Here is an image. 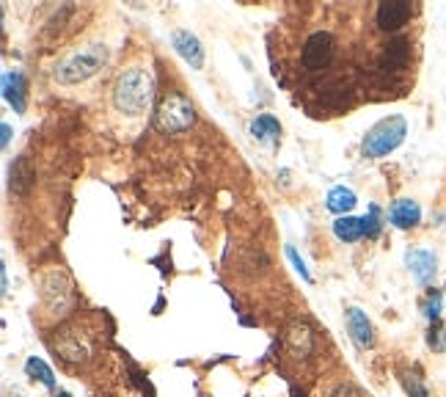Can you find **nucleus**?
Wrapping results in <instances>:
<instances>
[{"label":"nucleus","instance_id":"nucleus-1","mask_svg":"<svg viewBox=\"0 0 446 397\" xmlns=\"http://www.w3.org/2000/svg\"><path fill=\"white\" fill-rule=\"evenodd\" d=\"M416 3L289 6L270 36L276 80L309 116L405 97L416 80Z\"/></svg>","mask_w":446,"mask_h":397},{"label":"nucleus","instance_id":"nucleus-2","mask_svg":"<svg viewBox=\"0 0 446 397\" xmlns=\"http://www.w3.org/2000/svg\"><path fill=\"white\" fill-rule=\"evenodd\" d=\"M113 99H116V108L122 113H129V116L144 113L149 108V99H152V75L141 66L125 69L119 83H116Z\"/></svg>","mask_w":446,"mask_h":397},{"label":"nucleus","instance_id":"nucleus-3","mask_svg":"<svg viewBox=\"0 0 446 397\" xmlns=\"http://www.w3.org/2000/svg\"><path fill=\"white\" fill-rule=\"evenodd\" d=\"M405 135H408L405 119H402V116H388V119L378 122L372 130L367 132L361 149H364L367 158H375V160H378V158H386L388 152H394V149L405 141Z\"/></svg>","mask_w":446,"mask_h":397},{"label":"nucleus","instance_id":"nucleus-4","mask_svg":"<svg viewBox=\"0 0 446 397\" xmlns=\"http://www.w3.org/2000/svg\"><path fill=\"white\" fill-rule=\"evenodd\" d=\"M102 61H105V50H99V47L83 50L80 56H69L64 64L58 66L56 77H58V80H64V83H75V80H83V77L94 75Z\"/></svg>","mask_w":446,"mask_h":397},{"label":"nucleus","instance_id":"nucleus-5","mask_svg":"<svg viewBox=\"0 0 446 397\" xmlns=\"http://www.w3.org/2000/svg\"><path fill=\"white\" fill-rule=\"evenodd\" d=\"M158 122H160V127H163L165 132L185 130V127H188V125L193 122L191 102L182 97V94H168V97L163 99V105H160Z\"/></svg>","mask_w":446,"mask_h":397},{"label":"nucleus","instance_id":"nucleus-6","mask_svg":"<svg viewBox=\"0 0 446 397\" xmlns=\"http://www.w3.org/2000/svg\"><path fill=\"white\" fill-rule=\"evenodd\" d=\"M419 218H421V210H419V204L411 201V198H400V201H394V207H391V224L394 227H400V229H411L419 224Z\"/></svg>","mask_w":446,"mask_h":397},{"label":"nucleus","instance_id":"nucleus-7","mask_svg":"<svg viewBox=\"0 0 446 397\" xmlns=\"http://www.w3.org/2000/svg\"><path fill=\"white\" fill-rule=\"evenodd\" d=\"M348 329H350L352 339L361 348L372 345V326H369V320H367V315L361 309H348Z\"/></svg>","mask_w":446,"mask_h":397},{"label":"nucleus","instance_id":"nucleus-8","mask_svg":"<svg viewBox=\"0 0 446 397\" xmlns=\"http://www.w3.org/2000/svg\"><path fill=\"white\" fill-rule=\"evenodd\" d=\"M174 44H177V50L191 61L196 69L204 64V50H201V44H198V39L188 31H177L174 33Z\"/></svg>","mask_w":446,"mask_h":397},{"label":"nucleus","instance_id":"nucleus-9","mask_svg":"<svg viewBox=\"0 0 446 397\" xmlns=\"http://www.w3.org/2000/svg\"><path fill=\"white\" fill-rule=\"evenodd\" d=\"M405 260H408V265H411V270H414V276L419 282H430L433 279V273H435V257L430 251L414 248V251H408Z\"/></svg>","mask_w":446,"mask_h":397},{"label":"nucleus","instance_id":"nucleus-10","mask_svg":"<svg viewBox=\"0 0 446 397\" xmlns=\"http://www.w3.org/2000/svg\"><path fill=\"white\" fill-rule=\"evenodd\" d=\"M367 229V221H361V218H339L336 224H333V232H336V237H342L345 243H352V240H358L361 234Z\"/></svg>","mask_w":446,"mask_h":397},{"label":"nucleus","instance_id":"nucleus-11","mask_svg":"<svg viewBox=\"0 0 446 397\" xmlns=\"http://www.w3.org/2000/svg\"><path fill=\"white\" fill-rule=\"evenodd\" d=\"M355 207V194H352L350 188H333L331 194H328V210H333V213H348Z\"/></svg>","mask_w":446,"mask_h":397},{"label":"nucleus","instance_id":"nucleus-12","mask_svg":"<svg viewBox=\"0 0 446 397\" xmlns=\"http://www.w3.org/2000/svg\"><path fill=\"white\" fill-rule=\"evenodd\" d=\"M254 135L256 138H273V135H281V127L273 116H259L254 122Z\"/></svg>","mask_w":446,"mask_h":397},{"label":"nucleus","instance_id":"nucleus-13","mask_svg":"<svg viewBox=\"0 0 446 397\" xmlns=\"http://www.w3.org/2000/svg\"><path fill=\"white\" fill-rule=\"evenodd\" d=\"M25 367H28V372H31V375H39V381H42V384L53 386V372L44 367V362H39V359H28Z\"/></svg>","mask_w":446,"mask_h":397},{"label":"nucleus","instance_id":"nucleus-14","mask_svg":"<svg viewBox=\"0 0 446 397\" xmlns=\"http://www.w3.org/2000/svg\"><path fill=\"white\" fill-rule=\"evenodd\" d=\"M328 397H361V395H358V392L352 389L350 384H345V386H339V389H333V392H331V395H328Z\"/></svg>","mask_w":446,"mask_h":397},{"label":"nucleus","instance_id":"nucleus-15","mask_svg":"<svg viewBox=\"0 0 446 397\" xmlns=\"http://www.w3.org/2000/svg\"><path fill=\"white\" fill-rule=\"evenodd\" d=\"M61 397H69V395H66V392H64V395H61Z\"/></svg>","mask_w":446,"mask_h":397}]
</instances>
